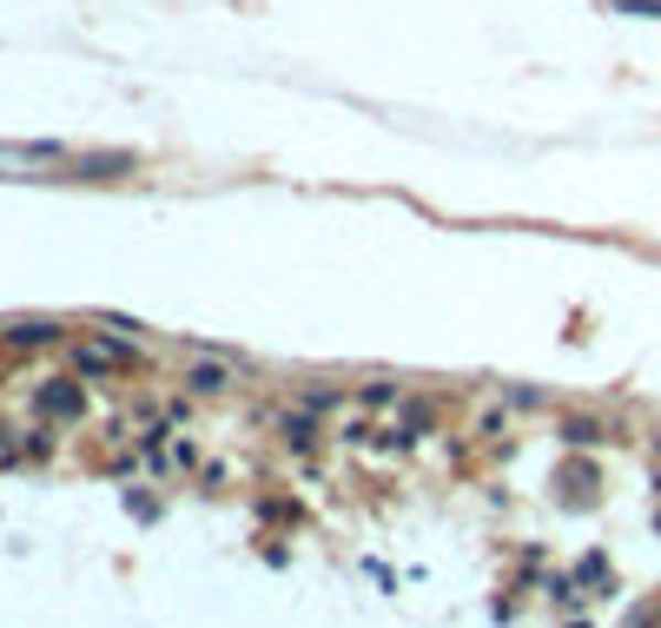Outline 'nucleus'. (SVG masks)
I'll use <instances>...</instances> for the list:
<instances>
[{"label": "nucleus", "mask_w": 661, "mask_h": 628, "mask_svg": "<svg viewBox=\"0 0 661 628\" xmlns=\"http://www.w3.org/2000/svg\"><path fill=\"white\" fill-rule=\"evenodd\" d=\"M616 13H642V20H661V0H616Z\"/></svg>", "instance_id": "5"}, {"label": "nucleus", "mask_w": 661, "mask_h": 628, "mask_svg": "<svg viewBox=\"0 0 661 628\" xmlns=\"http://www.w3.org/2000/svg\"><path fill=\"white\" fill-rule=\"evenodd\" d=\"M185 384L212 397V391H225V384H232V371H225V364H192V371H185Z\"/></svg>", "instance_id": "2"}, {"label": "nucleus", "mask_w": 661, "mask_h": 628, "mask_svg": "<svg viewBox=\"0 0 661 628\" xmlns=\"http://www.w3.org/2000/svg\"><path fill=\"white\" fill-rule=\"evenodd\" d=\"M40 417H79V384H66V377H53V384H40Z\"/></svg>", "instance_id": "1"}, {"label": "nucleus", "mask_w": 661, "mask_h": 628, "mask_svg": "<svg viewBox=\"0 0 661 628\" xmlns=\"http://www.w3.org/2000/svg\"><path fill=\"white\" fill-rule=\"evenodd\" d=\"M7 338H13V344H46V338H53V324H20V331H7Z\"/></svg>", "instance_id": "4"}, {"label": "nucleus", "mask_w": 661, "mask_h": 628, "mask_svg": "<svg viewBox=\"0 0 661 628\" xmlns=\"http://www.w3.org/2000/svg\"><path fill=\"white\" fill-rule=\"evenodd\" d=\"M79 364H86V371H106V364H126V351H119V344H86Z\"/></svg>", "instance_id": "3"}]
</instances>
